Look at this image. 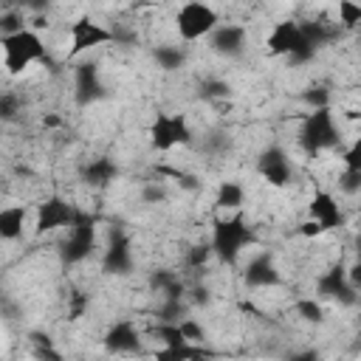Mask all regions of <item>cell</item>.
I'll return each instance as SVG.
<instances>
[{"mask_svg":"<svg viewBox=\"0 0 361 361\" xmlns=\"http://www.w3.org/2000/svg\"><path fill=\"white\" fill-rule=\"evenodd\" d=\"M212 254L226 262V265H237L243 251L248 245H257V234L254 228L245 223L243 214H234V217H217L214 226H212Z\"/></svg>","mask_w":361,"mask_h":361,"instance_id":"1","label":"cell"},{"mask_svg":"<svg viewBox=\"0 0 361 361\" xmlns=\"http://www.w3.org/2000/svg\"><path fill=\"white\" fill-rule=\"evenodd\" d=\"M0 48H3V65L11 76L23 73L31 65H51L48 45L42 42V37L34 28H23L11 37H3Z\"/></svg>","mask_w":361,"mask_h":361,"instance_id":"2","label":"cell"},{"mask_svg":"<svg viewBox=\"0 0 361 361\" xmlns=\"http://www.w3.org/2000/svg\"><path fill=\"white\" fill-rule=\"evenodd\" d=\"M338 144H341V130H338L336 116H333L330 107L310 110L302 118V127H299V147H302V152L316 158V155H322L327 149H336Z\"/></svg>","mask_w":361,"mask_h":361,"instance_id":"3","label":"cell"},{"mask_svg":"<svg viewBox=\"0 0 361 361\" xmlns=\"http://www.w3.org/2000/svg\"><path fill=\"white\" fill-rule=\"evenodd\" d=\"M96 243H99V234H96V217L85 209H79L76 220L68 226V234L65 240L59 243V262L65 268L71 265H79L85 259H90V254L96 251Z\"/></svg>","mask_w":361,"mask_h":361,"instance_id":"4","label":"cell"},{"mask_svg":"<svg viewBox=\"0 0 361 361\" xmlns=\"http://www.w3.org/2000/svg\"><path fill=\"white\" fill-rule=\"evenodd\" d=\"M195 141L189 118L183 113H158L149 124V144L158 152H169L175 147H186Z\"/></svg>","mask_w":361,"mask_h":361,"instance_id":"5","label":"cell"},{"mask_svg":"<svg viewBox=\"0 0 361 361\" xmlns=\"http://www.w3.org/2000/svg\"><path fill=\"white\" fill-rule=\"evenodd\" d=\"M217 25H220V17L209 3H183L175 14V28L183 42L206 39Z\"/></svg>","mask_w":361,"mask_h":361,"instance_id":"6","label":"cell"},{"mask_svg":"<svg viewBox=\"0 0 361 361\" xmlns=\"http://www.w3.org/2000/svg\"><path fill=\"white\" fill-rule=\"evenodd\" d=\"M68 34H71V51L68 56H82L93 48H102V45H113V31L110 25L82 14L76 17L71 25H68Z\"/></svg>","mask_w":361,"mask_h":361,"instance_id":"7","label":"cell"},{"mask_svg":"<svg viewBox=\"0 0 361 361\" xmlns=\"http://www.w3.org/2000/svg\"><path fill=\"white\" fill-rule=\"evenodd\" d=\"M316 299H327V302H336L341 307L358 305V288L350 285L344 262H336L316 276Z\"/></svg>","mask_w":361,"mask_h":361,"instance_id":"8","label":"cell"},{"mask_svg":"<svg viewBox=\"0 0 361 361\" xmlns=\"http://www.w3.org/2000/svg\"><path fill=\"white\" fill-rule=\"evenodd\" d=\"M135 268V254H133V240L124 228H110L104 251H102V271L110 276H127Z\"/></svg>","mask_w":361,"mask_h":361,"instance_id":"9","label":"cell"},{"mask_svg":"<svg viewBox=\"0 0 361 361\" xmlns=\"http://www.w3.org/2000/svg\"><path fill=\"white\" fill-rule=\"evenodd\" d=\"M107 96V85L102 79L99 62L93 59H79L73 68V102L76 107H90Z\"/></svg>","mask_w":361,"mask_h":361,"instance_id":"10","label":"cell"},{"mask_svg":"<svg viewBox=\"0 0 361 361\" xmlns=\"http://www.w3.org/2000/svg\"><path fill=\"white\" fill-rule=\"evenodd\" d=\"M79 214V206H73L68 197L62 195H51L42 203H37L34 212V231L45 234V231H56V228H68Z\"/></svg>","mask_w":361,"mask_h":361,"instance_id":"11","label":"cell"},{"mask_svg":"<svg viewBox=\"0 0 361 361\" xmlns=\"http://www.w3.org/2000/svg\"><path fill=\"white\" fill-rule=\"evenodd\" d=\"M257 172L262 175V180H268L271 186L282 189L293 180V164L288 158V152L279 147V144H271L259 152L257 158Z\"/></svg>","mask_w":361,"mask_h":361,"instance_id":"12","label":"cell"},{"mask_svg":"<svg viewBox=\"0 0 361 361\" xmlns=\"http://www.w3.org/2000/svg\"><path fill=\"white\" fill-rule=\"evenodd\" d=\"M102 347H104L110 355H138V353H144L141 333H138V327H135L130 319L113 322V324L104 330V336H102Z\"/></svg>","mask_w":361,"mask_h":361,"instance_id":"13","label":"cell"},{"mask_svg":"<svg viewBox=\"0 0 361 361\" xmlns=\"http://www.w3.org/2000/svg\"><path fill=\"white\" fill-rule=\"evenodd\" d=\"M206 39H209V48H212L214 54H220V56H226V59H237V56H243V51H245L248 31H245V25H240V23H220Z\"/></svg>","mask_w":361,"mask_h":361,"instance_id":"14","label":"cell"},{"mask_svg":"<svg viewBox=\"0 0 361 361\" xmlns=\"http://www.w3.org/2000/svg\"><path fill=\"white\" fill-rule=\"evenodd\" d=\"M243 282L245 288H254V290H262V288H279L282 285V274L274 262L271 254H257L245 262L243 268Z\"/></svg>","mask_w":361,"mask_h":361,"instance_id":"15","label":"cell"},{"mask_svg":"<svg viewBox=\"0 0 361 361\" xmlns=\"http://www.w3.org/2000/svg\"><path fill=\"white\" fill-rule=\"evenodd\" d=\"M307 220H313V223L322 228V234H324V231H333V228H338V226H344V214H341L338 200H336L330 192H324V189H319V192L310 197V203H307Z\"/></svg>","mask_w":361,"mask_h":361,"instance_id":"16","label":"cell"},{"mask_svg":"<svg viewBox=\"0 0 361 361\" xmlns=\"http://www.w3.org/2000/svg\"><path fill=\"white\" fill-rule=\"evenodd\" d=\"M305 45H307V42H305V37H302L296 20H282V23H276V25L271 28V34H268V51L276 54V56H290V54H296V51L305 48Z\"/></svg>","mask_w":361,"mask_h":361,"instance_id":"17","label":"cell"},{"mask_svg":"<svg viewBox=\"0 0 361 361\" xmlns=\"http://www.w3.org/2000/svg\"><path fill=\"white\" fill-rule=\"evenodd\" d=\"M121 175V169H118V164L110 158V155H99V158H90L82 169H79V178H82V183H87L90 189H104V186H110L116 178Z\"/></svg>","mask_w":361,"mask_h":361,"instance_id":"18","label":"cell"},{"mask_svg":"<svg viewBox=\"0 0 361 361\" xmlns=\"http://www.w3.org/2000/svg\"><path fill=\"white\" fill-rule=\"evenodd\" d=\"M149 288L155 293H161V299H175V302H186V282L180 279V274L175 271H166V268H158L149 274Z\"/></svg>","mask_w":361,"mask_h":361,"instance_id":"19","label":"cell"},{"mask_svg":"<svg viewBox=\"0 0 361 361\" xmlns=\"http://www.w3.org/2000/svg\"><path fill=\"white\" fill-rule=\"evenodd\" d=\"M155 361H214L217 353L206 344H178V347H158Z\"/></svg>","mask_w":361,"mask_h":361,"instance_id":"20","label":"cell"},{"mask_svg":"<svg viewBox=\"0 0 361 361\" xmlns=\"http://www.w3.org/2000/svg\"><path fill=\"white\" fill-rule=\"evenodd\" d=\"M25 220H28V206H23V203L3 206L0 209V240H6V243L20 240L25 231Z\"/></svg>","mask_w":361,"mask_h":361,"instance_id":"21","label":"cell"},{"mask_svg":"<svg viewBox=\"0 0 361 361\" xmlns=\"http://www.w3.org/2000/svg\"><path fill=\"white\" fill-rule=\"evenodd\" d=\"M299 31H302L305 42H307L313 51L330 45V42L338 37V25H330V23H324V20H305V23H299Z\"/></svg>","mask_w":361,"mask_h":361,"instance_id":"22","label":"cell"},{"mask_svg":"<svg viewBox=\"0 0 361 361\" xmlns=\"http://www.w3.org/2000/svg\"><path fill=\"white\" fill-rule=\"evenodd\" d=\"M186 59H189V54H186L183 45L161 42V45L152 48V62H155L164 73H175V71H180V68L186 65Z\"/></svg>","mask_w":361,"mask_h":361,"instance_id":"23","label":"cell"},{"mask_svg":"<svg viewBox=\"0 0 361 361\" xmlns=\"http://www.w3.org/2000/svg\"><path fill=\"white\" fill-rule=\"evenodd\" d=\"M245 203V186L237 180H220L217 195H214V206L226 209V212H240Z\"/></svg>","mask_w":361,"mask_h":361,"instance_id":"24","label":"cell"},{"mask_svg":"<svg viewBox=\"0 0 361 361\" xmlns=\"http://www.w3.org/2000/svg\"><path fill=\"white\" fill-rule=\"evenodd\" d=\"M228 93H231V85L226 79H220V76H203L197 82V96L206 99V102H220Z\"/></svg>","mask_w":361,"mask_h":361,"instance_id":"25","label":"cell"},{"mask_svg":"<svg viewBox=\"0 0 361 361\" xmlns=\"http://www.w3.org/2000/svg\"><path fill=\"white\" fill-rule=\"evenodd\" d=\"M293 310H296V316L299 319H305L307 324H322L324 322V305L316 299V296H302V299H296L293 302Z\"/></svg>","mask_w":361,"mask_h":361,"instance_id":"26","label":"cell"},{"mask_svg":"<svg viewBox=\"0 0 361 361\" xmlns=\"http://www.w3.org/2000/svg\"><path fill=\"white\" fill-rule=\"evenodd\" d=\"M31 341H34V358L37 361H68L45 333H31Z\"/></svg>","mask_w":361,"mask_h":361,"instance_id":"27","label":"cell"},{"mask_svg":"<svg viewBox=\"0 0 361 361\" xmlns=\"http://www.w3.org/2000/svg\"><path fill=\"white\" fill-rule=\"evenodd\" d=\"M186 302H175V299H161V307L155 310V319L164 324H178L180 319H186Z\"/></svg>","mask_w":361,"mask_h":361,"instance_id":"28","label":"cell"},{"mask_svg":"<svg viewBox=\"0 0 361 361\" xmlns=\"http://www.w3.org/2000/svg\"><path fill=\"white\" fill-rule=\"evenodd\" d=\"M149 336H152V338H158V341H161V347L189 344V341L183 338V333H180V324H164V322H158V324L149 330Z\"/></svg>","mask_w":361,"mask_h":361,"instance_id":"29","label":"cell"},{"mask_svg":"<svg viewBox=\"0 0 361 361\" xmlns=\"http://www.w3.org/2000/svg\"><path fill=\"white\" fill-rule=\"evenodd\" d=\"M23 28H28V20H25V11L23 8H6L0 14V39L17 34Z\"/></svg>","mask_w":361,"mask_h":361,"instance_id":"30","label":"cell"},{"mask_svg":"<svg viewBox=\"0 0 361 361\" xmlns=\"http://www.w3.org/2000/svg\"><path fill=\"white\" fill-rule=\"evenodd\" d=\"M23 113V96L14 90H0V121H14Z\"/></svg>","mask_w":361,"mask_h":361,"instance_id":"31","label":"cell"},{"mask_svg":"<svg viewBox=\"0 0 361 361\" xmlns=\"http://www.w3.org/2000/svg\"><path fill=\"white\" fill-rule=\"evenodd\" d=\"M212 257H214V254H212V245H209V243H195L192 248H186L183 262H186V268L200 271V268H206V262H209Z\"/></svg>","mask_w":361,"mask_h":361,"instance_id":"32","label":"cell"},{"mask_svg":"<svg viewBox=\"0 0 361 361\" xmlns=\"http://www.w3.org/2000/svg\"><path fill=\"white\" fill-rule=\"evenodd\" d=\"M302 102H305L310 110H322V107H330L333 96H330V90H327L324 85H313V87H307V90L302 93Z\"/></svg>","mask_w":361,"mask_h":361,"instance_id":"33","label":"cell"},{"mask_svg":"<svg viewBox=\"0 0 361 361\" xmlns=\"http://www.w3.org/2000/svg\"><path fill=\"white\" fill-rule=\"evenodd\" d=\"M361 23V6L353 0L338 3V28H355Z\"/></svg>","mask_w":361,"mask_h":361,"instance_id":"34","label":"cell"},{"mask_svg":"<svg viewBox=\"0 0 361 361\" xmlns=\"http://www.w3.org/2000/svg\"><path fill=\"white\" fill-rule=\"evenodd\" d=\"M338 189H341L344 195L355 197V195L361 192V169H350V166H344V169L338 172Z\"/></svg>","mask_w":361,"mask_h":361,"instance_id":"35","label":"cell"},{"mask_svg":"<svg viewBox=\"0 0 361 361\" xmlns=\"http://www.w3.org/2000/svg\"><path fill=\"white\" fill-rule=\"evenodd\" d=\"M178 324H180V333H183V338H186L189 344H206V327H203L197 319L186 316V319H180Z\"/></svg>","mask_w":361,"mask_h":361,"instance_id":"36","label":"cell"},{"mask_svg":"<svg viewBox=\"0 0 361 361\" xmlns=\"http://www.w3.org/2000/svg\"><path fill=\"white\" fill-rule=\"evenodd\" d=\"M87 293H82V290H71L68 293V319H79V316H85V310H87Z\"/></svg>","mask_w":361,"mask_h":361,"instance_id":"37","label":"cell"},{"mask_svg":"<svg viewBox=\"0 0 361 361\" xmlns=\"http://www.w3.org/2000/svg\"><path fill=\"white\" fill-rule=\"evenodd\" d=\"M113 31V45H135L138 42V34L127 25H110Z\"/></svg>","mask_w":361,"mask_h":361,"instance_id":"38","label":"cell"},{"mask_svg":"<svg viewBox=\"0 0 361 361\" xmlns=\"http://www.w3.org/2000/svg\"><path fill=\"white\" fill-rule=\"evenodd\" d=\"M341 164L350 169H361V144L353 141L347 149H341Z\"/></svg>","mask_w":361,"mask_h":361,"instance_id":"39","label":"cell"},{"mask_svg":"<svg viewBox=\"0 0 361 361\" xmlns=\"http://www.w3.org/2000/svg\"><path fill=\"white\" fill-rule=\"evenodd\" d=\"M141 200L149 203V206H155V203H164V200H166V192H164V186H158V183H147V186L141 189Z\"/></svg>","mask_w":361,"mask_h":361,"instance_id":"40","label":"cell"},{"mask_svg":"<svg viewBox=\"0 0 361 361\" xmlns=\"http://www.w3.org/2000/svg\"><path fill=\"white\" fill-rule=\"evenodd\" d=\"M282 361H322V353H319L316 347H302V350L288 353Z\"/></svg>","mask_w":361,"mask_h":361,"instance_id":"41","label":"cell"},{"mask_svg":"<svg viewBox=\"0 0 361 361\" xmlns=\"http://www.w3.org/2000/svg\"><path fill=\"white\" fill-rule=\"evenodd\" d=\"M186 299H192L195 305H209L212 302V290L206 285H192V288H186Z\"/></svg>","mask_w":361,"mask_h":361,"instance_id":"42","label":"cell"},{"mask_svg":"<svg viewBox=\"0 0 361 361\" xmlns=\"http://www.w3.org/2000/svg\"><path fill=\"white\" fill-rule=\"evenodd\" d=\"M226 144H228V141H226L223 133H212V138L206 141V149H209V152H220V149H226Z\"/></svg>","mask_w":361,"mask_h":361,"instance_id":"43","label":"cell"},{"mask_svg":"<svg viewBox=\"0 0 361 361\" xmlns=\"http://www.w3.org/2000/svg\"><path fill=\"white\" fill-rule=\"evenodd\" d=\"M299 234H302V237H319V234H322V228H319L313 220H305V223H302V228H299Z\"/></svg>","mask_w":361,"mask_h":361,"instance_id":"44","label":"cell"},{"mask_svg":"<svg viewBox=\"0 0 361 361\" xmlns=\"http://www.w3.org/2000/svg\"><path fill=\"white\" fill-rule=\"evenodd\" d=\"M42 124H45V127H59V118H56V116H45Z\"/></svg>","mask_w":361,"mask_h":361,"instance_id":"45","label":"cell"},{"mask_svg":"<svg viewBox=\"0 0 361 361\" xmlns=\"http://www.w3.org/2000/svg\"><path fill=\"white\" fill-rule=\"evenodd\" d=\"M0 361H6V358H3V353H0Z\"/></svg>","mask_w":361,"mask_h":361,"instance_id":"46","label":"cell"}]
</instances>
